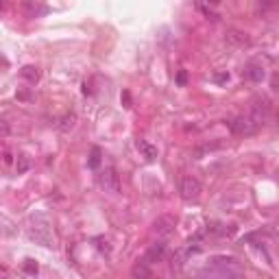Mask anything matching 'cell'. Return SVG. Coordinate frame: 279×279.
Segmentation results:
<instances>
[{
	"instance_id": "obj_1",
	"label": "cell",
	"mask_w": 279,
	"mask_h": 279,
	"mask_svg": "<svg viewBox=\"0 0 279 279\" xmlns=\"http://www.w3.org/2000/svg\"><path fill=\"white\" fill-rule=\"evenodd\" d=\"M244 273V264L233 255H212L201 271V275L209 277H240Z\"/></svg>"
},
{
	"instance_id": "obj_2",
	"label": "cell",
	"mask_w": 279,
	"mask_h": 279,
	"mask_svg": "<svg viewBox=\"0 0 279 279\" xmlns=\"http://www.w3.org/2000/svg\"><path fill=\"white\" fill-rule=\"evenodd\" d=\"M26 233L33 242L42 244V247H52V231L51 225L44 216H31L26 223Z\"/></svg>"
},
{
	"instance_id": "obj_3",
	"label": "cell",
	"mask_w": 279,
	"mask_h": 279,
	"mask_svg": "<svg viewBox=\"0 0 279 279\" xmlns=\"http://www.w3.org/2000/svg\"><path fill=\"white\" fill-rule=\"evenodd\" d=\"M229 129L236 135H253L259 129V125L253 116H238V118L229 120Z\"/></svg>"
},
{
	"instance_id": "obj_4",
	"label": "cell",
	"mask_w": 279,
	"mask_h": 279,
	"mask_svg": "<svg viewBox=\"0 0 279 279\" xmlns=\"http://www.w3.org/2000/svg\"><path fill=\"white\" fill-rule=\"evenodd\" d=\"M179 192L185 201H197L201 197V192H203V185H201V181L197 177L185 175V177L181 179V183H179Z\"/></svg>"
},
{
	"instance_id": "obj_5",
	"label": "cell",
	"mask_w": 279,
	"mask_h": 279,
	"mask_svg": "<svg viewBox=\"0 0 279 279\" xmlns=\"http://www.w3.org/2000/svg\"><path fill=\"white\" fill-rule=\"evenodd\" d=\"M99 183H101V188L105 190V192H111V194L118 192V190H120V177H118V173H116L114 166L105 168L99 175Z\"/></svg>"
},
{
	"instance_id": "obj_6",
	"label": "cell",
	"mask_w": 279,
	"mask_h": 279,
	"mask_svg": "<svg viewBox=\"0 0 279 279\" xmlns=\"http://www.w3.org/2000/svg\"><path fill=\"white\" fill-rule=\"evenodd\" d=\"M251 116L255 118V122L259 127L266 122V118L271 116V101L266 99V96H257V99H253V105H251Z\"/></svg>"
},
{
	"instance_id": "obj_7",
	"label": "cell",
	"mask_w": 279,
	"mask_h": 279,
	"mask_svg": "<svg viewBox=\"0 0 279 279\" xmlns=\"http://www.w3.org/2000/svg\"><path fill=\"white\" fill-rule=\"evenodd\" d=\"M175 225H177V220H175L173 216H157L153 220V233L166 238V236H170V233L175 231Z\"/></svg>"
},
{
	"instance_id": "obj_8",
	"label": "cell",
	"mask_w": 279,
	"mask_h": 279,
	"mask_svg": "<svg viewBox=\"0 0 279 279\" xmlns=\"http://www.w3.org/2000/svg\"><path fill=\"white\" fill-rule=\"evenodd\" d=\"M164 257H166V244L164 242H155V244H151L149 251H146L144 262L155 264V262H161Z\"/></svg>"
},
{
	"instance_id": "obj_9",
	"label": "cell",
	"mask_w": 279,
	"mask_h": 279,
	"mask_svg": "<svg viewBox=\"0 0 279 279\" xmlns=\"http://www.w3.org/2000/svg\"><path fill=\"white\" fill-rule=\"evenodd\" d=\"M242 75H244V79L247 81H251V83H259V81H264V68L262 66H257V63H249L247 68L242 70Z\"/></svg>"
},
{
	"instance_id": "obj_10",
	"label": "cell",
	"mask_w": 279,
	"mask_h": 279,
	"mask_svg": "<svg viewBox=\"0 0 279 279\" xmlns=\"http://www.w3.org/2000/svg\"><path fill=\"white\" fill-rule=\"evenodd\" d=\"M22 9H24V13H26L28 18H37V16H42V13H46V7L37 4L35 0H24Z\"/></svg>"
},
{
	"instance_id": "obj_11",
	"label": "cell",
	"mask_w": 279,
	"mask_h": 279,
	"mask_svg": "<svg viewBox=\"0 0 279 279\" xmlns=\"http://www.w3.org/2000/svg\"><path fill=\"white\" fill-rule=\"evenodd\" d=\"M209 231H212L214 236H218V238H231L233 233H236V227H233V225L216 223V225H212V227H209Z\"/></svg>"
},
{
	"instance_id": "obj_12",
	"label": "cell",
	"mask_w": 279,
	"mask_h": 279,
	"mask_svg": "<svg viewBox=\"0 0 279 279\" xmlns=\"http://www.w3.org/2000/svg\"><path fill=\"white\" fill-rule=\"evenodd\" d=\"M225 42L231 44V46H249L247 33H240V31H229L227 35H225Z\"/></svg>"
},
{
	"instance_id": "obj_13",
	"label": "cell",
	"mask_w": 279,
	"mask_h": 279,
	"mask_svg": "<svg viewBox=\"0 0 279 279\" xmlns=\"http://www.w3.org/2000/svg\"><path fill=\"white\" fill-rule=\"evenodd\" d=\"M138 149L142 151V155H144V159H146V161H153L155 157H157V149H155L153 144H149V142L138 140Z\"/></svg>"
},
{
	"instance_id": "obj_14",
	"label": "cell",
	"mask_w": 279,
	"mask_h": 279,
	"mask_svg": "<svg viewBox=\"0 0 279 279\" xmlns=\"http://www.w3.org/2000/svg\"><path fill=\"white\" fill-rule=\"evenodd\" d=\"M20 75H22V79H26L28 83H33V85L40 81V70H37L35 66H24L20 70Z\"/></svg>"
},
{
	"instance_id": "obj_15",
	"label": "cell",
	"mask_w": 279,
	"mask_h": 279,
	"mask_svg": "<svg viewBox=\"0 0 279 279\" xmlns=\"http://www.w3.org/2000/svg\"><path fill=\"white\" fill-rule=\"evenodd\" d=\"M131 275L133 277H151V268H149V262H144V259H142V262H138L133 266V271H131Z\"/></svg>"
},
{
	"instance_id": "obj_16",
	"label": "cell",
	"mask_w": 279,
	"mask_h": 279,
	"mask_svg": "<svg viewBox=\"0 0 279 279\" xmlns=\"http://www.w3.org/2000/svg\"><path fill=\"white\" fill-rule=\"evenodd\" d=\"M76 122V116L75 114H66L63 118L59 120V131H70Z\"/></svg>"
},
{
	"instance_id": "obj_17",
	"label": "cell",
	"mask_w": 279,
	"mask_h": 279,
	"mask_svg": "<svg viewBox=\"0 0 279 279\" xmlns=\"http://www.w3.org/2000/svg\"><path fill=\"white\" fill-rule=\"evenodd\" d=\"M22 271L26 273V275H37V262H33V259H24Z\"/></svg>"
},
{
	"instance_id": "obj_18",
	"label": "cell",
	"mask_w": 279,
	"mask_h": 279,
	"mask_svg": "<svg viewBox=\"0 0 279 279\" xmlns=\"http://www.w3.org/2000/svg\"><path fill=\"white\" fill-rule=\"evenodd\" d=\"M99 164H101V149H99V146H94V149H92L90 166H92V168H99Z\"/></svg>"
},
{
	"instance_id": "obj_19",
	"label": "cell",
	"mask_w": 279,
	"mask_h": 279,
	"mask_svg": "<svg viewBox=\"0 0 279 279\" xmlns=\"http://www.w3.org/2000/svg\"><path fill=\"white\" fill-rule=\"evenodd\" d=\"M28 166H31V161H28V157H24V155H20L16 161V168L18 173H24V170H28Z\"/></svg>"
},
{
	"instance_id": "obj_20",
	"label": "cell",
	"mask_w": 279,
	"mask_h": 279,
	"mask_svg": "<svg viewBox=\"0 0 279 279\" xmlns=\"http://www.w3.org/2000/svg\"><path fill=\"white\" fill-rule=\"evenodd\" d=\"M11 133V127H9V122L4 118H0V138H7V135Z\"/></svg>"
},
{
	"instance_id": "obj_21",
	"label": "cell",
	"mask_w": 279,
	"mask_h": 279,
	"mask_svg": "<svg viewBox=\"0 0 279 279\" xmlns=\"http://www.w3.org/2000/svg\"><path fill=\"white\" fill-rule=\"evenodd\" d=\"M199 9H201V11H203V13H205V16H207V18H212V20H218V16H216V13H214V11H212V9H209V7H205L203 2H199Z\"/></svg>"
},
{
	"instance_id": "obj_22",
	"label": "cell",
	"mask_w": 279,
	"mask_h": 279,
	"mask_svg": "<svg viewBox=\"0 0 279 279\" xmlns=\"http://www.w3.org/2000/svg\"><path fill=\"white\" fill-rule=\"evenodd\" d=\"M259 7H262V11H268L275 7V0H259Z\"/></svg>"
},
{
	"instance_id": "obj_23",
	"label": "cell",
	"mask_w": 279,
	"mask_h": 279,
	"mask_svg": "<svg viewBox=\"0 0 279 279\" xmlns=\"http://www.w3.org/2000/svg\"><path fill=\"white\" fill-rule=\"evenodd\" d=\"M214 81H216V83H227V81H229V75H227V72H223V75H216V76H214Z\"/></svg>"
},
{
	"instance_id": "obj_24",
	"label": "cell",
	"mask_w": 279,
	"mask_h": 279,
	"mask_svg": "<svg viewBox=\"0 0 279 279\" xmlns=\"http://www.w3.org/2000/svg\"><path fill=\"white\" fill-rule=\"evenodd\" d=\"M205 2H212V4H218L220 0H205Z\"/></svg>"
},
{
	"instance_id": "obj_25",
	"label": "cell",
	"mask_w": 279,
	"mask_h": 279,
	"mask_svg": "<svg viewBox=\"0 0 279 279\" xmlns=\"http://www.w3.org/2000/svg\"><path fill=\"white\" fill-rule=\"evenodd\" d=\"M0 271H2V268H0Z\"/></svg>"
}]
</instances>
